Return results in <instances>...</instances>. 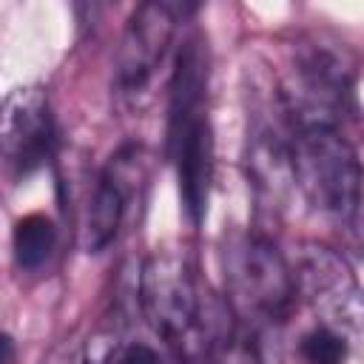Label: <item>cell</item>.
<instances>
[{
    "instance_id": "cell-1",
    "label": "cell",
    "mask_w": 364,
    "mask_h": 364,
    "mask_svg": "<svg viewBox=\"0 0 364 364\" xmlns=\"http://www.w3.org/2000/svg\"><path fill=\"white\" fill-rule=\"evenodd\" d=\"M355 57L330 37H304L296 43L290 71L273 91L287 128H341L355 114Z\"/></svg>"
},
{
    "instance_id": "cell-2",
    "label": "cell",
    "mask_w": 364,
    "mask_h": 364,
    "mask_svg": "<svg viewBox=\"0 0 364 364\" xmlns=\"http://www.w3.org/2000/svg\"><path fill=\"white\" fill-rule=\"evenodd\" d=\"M293 185L353 239L361 225V162L341 128H287Z\"/></svg>"
},
{
    "instance_id": "cell-3",
    "label": "cell",
    "mask_w": 364,
    "mask_h": 364,
    "mask_svg": "<svg viewBox=\"0 0 364 364\" xmlns=\"http://www.w3.org/2000/svg\"><path fill=\"white\" fill-rule=\"evenodd\" d=\"M225 301L230 313L250 324H284L296 307L293 270L276 242L262 230H236L222 247Z\"/></svg>"
},
{
    "instance_id": "cell-4",
    "label": "cell",
    "mask_w": 364,
    "mask_h": 364,
    "mask_svg": "<svg viewBox=\"0 0 364 364\" xmlns=\"http://www.w3.org/2000/svg\"><path fill=\"white\" fill-rule=\"evenodd\" d=\"M139 313L148 327L179 355L205 353V299L196 270L182 250H156L139 267Z\"/></svg>"
},
{
    "instance_id": "cell-5",
    "label": "cell",
    "mask_w": 364,
    "mask_h": 364,
    "mask_svg": "<svg viewBox=\"0 0 364 364\" xmlns=\"http://www.w3.org/2000/svg\"><path fill=\"white\" fill-rule=\"evenodd\" d=\"M196 6L148 0L131 11L114 60V91L128 108H142L151 100L154 80L165 65L176 26Z\"/></svg>"
},
{
    "instance_id": "cell-6",
    "label": "cell",
    "mask_w": 364,
    "mask_h": 364,
    "mask_svg": "<svg viewBox=\"0 0 364 364\" xmlns=\"http://www.w3.org/2000/svg\"><path fill=\"white\" fill-rule=\"evenodd\" d=\"M290 270H293L296 299H304L321 316L318 324L344 333L350 341L358 338L361 287L344 253L310 239L299 245Z\"/></svg>"
},
{
    "instance_id": "cell-7",
    "label": "cell",
    "mask_w": 364,
    "mask_h": 364,
    "mask_svg": "<svg viewBox=\"0 0 364 364\" xmlns=\"http://www.w3.org/2000/svg\"><path fill=\"white\" fill-rule=\"evenodd\" d=\"M60 148L57 117L43 85H20L0 102V162L14 182L46 168Z\"/></svg>"
},
{
    "instance_id": "cell-8",
    "label": "cell",
    "mask_w": 364,
    "mask_h": 364,
    "mask_svg": "<svg viewBox=\"0 0 364 364\" xmlns=\"http://www.w3.org/2000/svg\"><path fill=\"white\" fill-rule=\"evenodd\" d=\"M165 148L176 165L182 213L193 228H199L208 216L213 171H216V139L208 117V102L168 108Z\"/></svg>"
},
{
    "instance_id": "cell-9",
    "label": "cell",
    "mask_w": 364,
    "mask_h": 364,
    "mask_svg": "<svg viewBox=\"0 0 364 364\" xmlns=\"http://www.w3.org/2000/svg\"><path fill=\"white\" fill-rule=\"evenodd\" d=\"M148 159L151 156L142 145L128 142L105 162L85 208V222H82L85 253H102L117 242L134 199H142V191L148 185V173H151Z\"/></svg>"
},
{
    "instance_id": "cell-10",
    "label": "cell",
    "mask_w": 364,
    "mask_h": 364,
    "mask_svg": "<svg viewBox=\"0 0 364 364\" xmlns=\"http://www.w3.org/2000/svg\"><path fill=\"white\" fill-rule=\"evenodd\" d=\"M205 355L210 364H264L259 330L228 313L208 336Z\"/></svg>"
},
{
    "instance_id": "cell-11",
    "label": "cell",
    "mask_w": 364,
    "mask_h": 364,
    "mask_svg": "<svg viewBox=\"0 0 364 364\" xmlns=\"http://www.w3.org/2000/svg\"><path fill=\"white\" fill-rule=\"evenodd\" d=\"M57 250V225L46 213H26L14 222L11 230V256L14 264L26 273L40 270Z\"/></svg>"
},
{
    "instance_id": "cell-12",
    "label": "cell",
    "mask_w": 364,
    "mask_h": 364,
    "mask_svg": "<svg viewBox=\"0 0 364 364\" xmlns=\"http://www.w3.org/2000/svg\"><path fill=\"white\" fill-rule=\"evenodd\" d=\"M350 347L353 341L327 324H316L299 338V355L304 364H347Z\"/></svg>"
},
{
    "instance_id": "cell-13",
    "label": "cell",
    "mask_w": 364,
    "mask_h": 364,
    "mask_svg": "<svg viewBox=\"0 0 364 364\" xmlns=\"http://www.w3.org/2000/svg\"><path fill=\"white\" fill-rule=\"evenodd\" d=\"M102 364H162V355L148 341H119L108 350Z\"/></svg>"
},
{
    "instance_id": "cell-14",
    "label": "cell",
    "mask_w": 364,
    "mask_h": 364,
    "mask_svg": "<svg viewBox=\"0 0 364 364\" xmlns=\"http://www.w3.org/2000/svg\"><path fill=\"white\" fill-rule=\"evenodd\" d=\"M17 355V344L9 333H0V364H14Z\"/></svg>"
}]
</instances>
